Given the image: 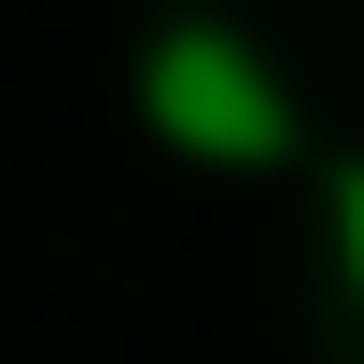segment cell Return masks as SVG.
<instances>
[{
	"label": "cell",
	"mask_w": 364,
	"mask_h": 364,
	"mask_svg": "<svg viewBox=\"0 0 364 364\" xmlns=\"http://www.w3.org/2000/svg\"><path fill=\"white\" fill-rule=\"evenodd\" d=\"M140 127L168 154H196V168H280L294 154V98H280V70L238 28L182 14V28L140 43Z\"/></svg>",
	"instance_id": "1"
},
{
	"label": "cell",
	"mask_w": 364,
	"mask_h": 364,
	"mask_svg": "<svg viewBox=\"0 0 364 364\" xmlns=\"http://www.w3.org/2000/svg\"><path fill=\"white\" fill-rule=\"evenodd\" d=\"M322 225H336V267H350V294H364V154L336 168V196H322Z\"/></svg>",
	"instance_id": "2"
}]
</instances>
